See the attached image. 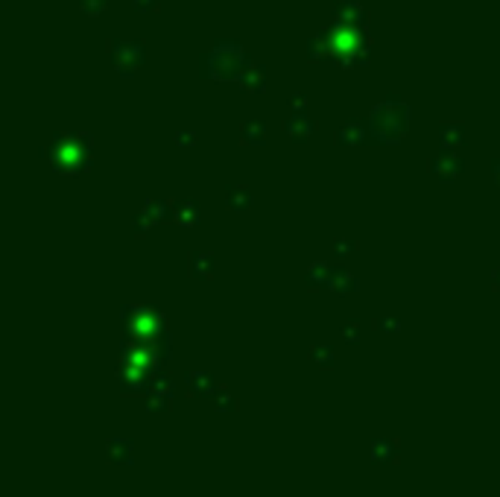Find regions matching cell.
<instances>
[{
	"label": "cell",
	"mask_w": 500,
	"mask_h": 497,
	"mask_svg": "<svg viewBox=\"0 0 500 497\" xmlns=\"http://www.w3.org/2000/svg\"><path fill=\"white\" fill-rule=\"evenodd\" d=\"M307 59L310 61H325V59H334V50H331V41H328V33L310 39L307 44Z\"/></svg>",
	"instance_id": "cell-16"
},
{
	"label": "cell",
	"mask_w": 500,
	"mask_h": 497,
	"mask_svg": "<svg viewBox=\"0 0 500 497\" xmlns=\"http://www.w3.org/2000/svg\"><path fill=\"white\" fill-rule=\"evenodd\" d=\"M439 141L445 149H456L465 141V126L462 123H445V126H439Z\"/></svg>",
	"instance_id": "cell-15"
},
{
	"label": "cell",
	"mask_w": 500,
	"mask_h": 497,
	"mask_svg": "<svg viewBox=\"0 0 500 497\" xmlns=\"http://www.w3.org/2000/svg\"><path fill=\"white\" fill-rule=\"evenodd\" d=\"M240 141H243V144H249V146H258V144H264V141H266V126H264V123L249 120L246 126H243V132H240Z\"/></svg>",
	"instance_id": "cell-17"
},
{
	"label": "cell",
	"mask_w": 500,
	"mask_h": 497,
	"mask_svg": "<svg viewBox=\"0 0 500 497\" xmlns=\"http://www.w3.org/2000/svg\"><path fill=\"white\" fill-rule=\"evenodd\" d=\"M106 459L111 465H135V442L126 436H114L106 442Z\"/></svg>",
	"instance_id": "cell-6"
},
{
	"label": "cell",
	"mask_w": 500,
	"mask_h": 497,
	"mask_svg": "<svg viewBox=\"0 0 500 497\" xmlns=\"http://www.w3.org/2000/svg\"><path fill=\"white\" fill-rule=\"evenodd\" d=\"M79 9L85 12V15H103L106 12V0H79Z\"/></svg>",
	"instance_id": "cell-26"
},
{
	"label": "cell",
	"mask_w": 500,
	"mask_h": 497,
	"mask_svg": "<svg viewBox=\"0 0 500 497\" xmlns=\"http://www.w3.org/2000/svg\"><path fill=\"white\" fill-rule=\"evenodd\" d=\"M44 159L53 161L59 173H82L88 164V138L85 135H56L53 146L44 149Z\"/></svg>",
	"instance_id": "cell-2"
},
{
	"label": "cell",
	"mask_w": 500,
	"mask_h": 497,
	"mask_svg": "<svg viewBox=\"0 0 500 497\" xmlns=\"http://www.w3.org/2000/svg\"><path fill=\"white\" fill-rule=\"evenodd\" d=\"M494 179H497V184H500V159L494 161Z\"/></svg>",
	"instance_id": "cell-32"
},
{
	"label": "cell",
	"mask_w": 500,
	"mask_h": 497,
	"mask_svg": "<svg viewBox=\"0 0 500 497\" xmlns=\"http://www.w3.org/2000/svg\"><path fill=\"white\" fill-rule=\"evenodd\" d=\"M336 296H349V293H357V278L354 275H349V272H342V269H336V275H334V287H331Z\"/></svg>",
	"instance_id": "cell-18"
},
{
	"label": "cell",
	"mask_w": 500,
	"mask_h": 497,
	"mask_svg": "<svg viewBox=\"0 0 500 497\" xmlns=\"http://www.w3.org/2000/svg\"><path fill=\"white\" fill-rule=\"evenodd\" d=\"M249 205H252V191L249 188H229V208L243 211Z\"/></svg>",
	"instance_id": "cell-22"
},
{
	"label": "cell",
	"mask_w": 500,
	"mask_h": 497,
	"mask_svg": "<svg viewBox=\"0 0 500 497\" xmlns=\"http://www.w3.org/2000/svg\"><path fill=\"white\" fill-rule=\"evenodd\" d=\"M205 65V76L214 79H234L243 74V68L249 65V56L240 50L237 41H216V47L202 59Z\"/></svg>",
	"instance_id": "cell-3"
},
{
	"label": "cell",
	"mask_w": 500,
	"mask_h": 497,
	"mask_svg": "<svg viewBox=\"0 0 500 497\" xmlns=\"http://www.w3.org/2000/svg\"><path fill=\"white\" fill-rule=\"evenodd\" d=\"M363 325L360 322H346V325H342V331H339V336L342 339H346V343H351V346H357L360 343V339H363V331H360Z\"/></svg>",
	"instance_id": "cell-25"
},
{
	"label": "cell",
	"mask_w": 500,
	"mask_h": 497,
	"mask_svg": "<svg viewBox=\"0 0 500 497\" xmlns=\"http://www.w3.org/2000/svg\"><path fill=\"white\" fill-rule=\"evenodd\" d=\"M494 290H500V269L494 272Z\"/></svg>",
	"instance_id": "cell-33"
},
{
	"label": "cell",
	"mask_w": 500,
	"mask_h": 497,
	"mask_svg": "<svg viewBox=\"0 0 500 497\" xmlns=\"http://www.w3.org/2000/svg\"><path fill=\"white\" fill-rule=\"evenodd\" d=\"M334 15H336V21H342V24L366 26V12H363V6L357 4V0H339Z\"/></svg>",
	"instance_id": "cell-9"
},
{
	"label": "cell",
	"mask_w": 500,
	"mask_h": 497,
	"mask_svg": "<svg viewBox=\"0 0 500 497\" xmlns=\"http://www.w3.org/2000/svg\"><path fill=\"white\" fill-rule=\"evenodd\" d=\"M369 456H371L374 465H395L401 459V445H398V439L381 436V439H374L369 445Z\"/></svg>",
	"instance_id": "cell-5"
},
{
	"label": "cell",
	"mask_w": 500,
	"mask_h": 497,
	"mask_svg": "<svg viewBox=\"0 0 500 497\" xmlns=\"http://www.w3.org/2000/svg\"><path fill=\"white\" fill-rule=\"evenodd\" d=\"M290 109H293V111H307V97H304V94H293Z\"/></svg>",
	"instance_id": "cell-30"
},
{
	"label": "cell",
	"mask_w": 500,
	"mask_h": 497,
	"mask_svg": "<svg viewBox=\"0 0 500 497\" xmlns=\"http://www.w3.org/2000/svg\"><path fill=\"white\" fill-rule=\"evenodd\" d=\"M170 403H173V398H167V395L146 392V407H149L152 413H167V410H170Z\"/></svg>",
	"instance_id": "cell-24"
},
{
	"label": "cell",
	"mask_w": 500,
	"mask_h": 497,
	"mask_svg": "<svg viewBox=\"0 0 500 497\" xmlns=\"http://www.w3.org/2000/svg\"><path fill=\"white\" fill-rule=\"evenodd\" d=\"M214 407L220 413H234L237 410V398L226 386H220V389H216V395H214Z\"/></svg>",
	"instance_id": "cell-23"
},
{
	"label": "cell",
	"mask_w": 500,
	"mask_h": 497,
	"mask_svg": "<svg viewBox=\"0 0 500 497\" xmlns=\"http://www.w3.org/2000/svg\"><path fill=\"white\" fill-rule=\"evenodd\" d=\"M111 61L123 76H132L138 65H144V44L141 41H111Z\"/></svg>",
	"instance_id": "cell-4"
},
{
	"label": "cell",
	"mask_w": 500,
	"mask_h": 497,
	"mask_svg": "<svg viewBox=\"0 0 500 497\" xmlns=\"http://www.w3.org/2000/svg\"><path fill=\"white\" fill-rule=\"evenodd\" d=\"M334 348L331 346H314L310 348V363H314L316 368H334Z\"/></svg>",
	"instance_id": "cell-20"
},
{
	"label": "cell",
	"mask_w": 500,
	"mask_h": 497,
	"mask_svg": "<svg viewBox=\"0 0 500 497\" xmlns=\"http://www.w3.org/2000/svg\"><path fill=\"white\" fill-rule=\"evenodd\" d=\"M138 12H159V0H135Z\"/></svg>",
	"instance_id": "cell-29"
},
{
	"label": "cell",
	"mask_w": 500,
	"mask_h": 497,
	"mask_svg": "<svg viewBox=\"0 0 500 497\" xmlns=\"http://www.w3.org/2000/svg\"><path fill=\"white\" fill-rule=\"evenodd\" d=\"M354 248H357V243H354V240H339V243L334 246V255H336V258H342V255L354 252Z\"/></svg>",
	"instance_id": "cell-28"
},
{
	"label": "cell",
	"mask_w": 500,
	"mask_h": 497,
	"mask_svg": "<svg viewBox=\"0 0 500 497\" xmlns=\"http://www.w3.org/2000/svg\"><path fill=\"white\" fill-rule=\"evenodd\" d=\"M237 79H240V85H243L246 91H264V88H266V71H264L261 65H252V61H249V65L243 68V74H240Z\"/></svg>",
	"instance_id": "cell-11"
},
{
	"label": "cell",
	"mask_w": 500,
	"mask_h": 497,
	"mask_svg": "<svg viewBox=\"0 0 500 497\" xmlns=\"http://www.w3.org/2000/svg\"><path fill=\"white\" fill-rule=\"evenodd\" d=\"M194 141H196L194 132H179V135H176V144H179V146H194Z\"/></svg>",
	"instance_id": "cell-31"
},
{
	"label": "cell",
	"mask_w": 500,
	"mask_h": 497,
	"mask_svg": "<svg viewBox=\"0 0 500 497\" xmlns=\"http://www.w3.org/2000/svg\"><path fill=\"white\" fill-rule=\"evenodd\" d=\"M371 132L374 138H378L381 144H398L404 138V132H407V120H410V109L398 103L395 97H389L386 103L381 106H374L371 109Z\"/></svg>",
	"instance_id": "cell-1"
},
{
	"label": "cell",
	"mask_w": 500,
	"mask_h": 497,
	"mask_svg": "<svg viewBox=\"0 0 500 497\" xmlns=\"http://www.w3.org/2000/svg\"><path fill=\"white\" fill-rule=\"evenodd\" d=\"M191 269H194L196 278H211V272H214V258H211L208 252H194Z\"/></svg>",
	"instance_id": "cell-21"
},
{
	"label": "cell",
	"mask_w": 500,
	"mask_h": 497,
	"mask_svg": "<svg viewBox=\"0 0 500 497\" xmlns=\"http://www.w3.org/2000/svg\"><path fill=\"white\" fill-rule=\"evenodd\" d=\"M314 132H316V126H314V120L307 117V111H293V120H287V135L296 141H304Z\"/></svg>",
	"instance_id": "cell-10"
},
{
	"label": "cell",
	"mask_w": 500,
	"mask_h": 497,
	"mask_svg": "<svg viewBox=\"0 0 500 497\" xmlns=\"http://www.w3.org/2000/svg\"><path fill=\"white\" fill-rule=\"evenodd\" d=\"M184 386H187V395L191 398H214L216 395V381H214V375H208V371H191V375L184 378Z\"/></svg>",
	"instance_id": "cell-7"
},
{
	"label": "cell",
	"mask_w": 500,
	"mask_h": 497,
	"mask_svg": "<svg viewBox=\"0 0 500 497\" xmlns=\"http://www.w3.org/2000/svg\"><path fill=\"white\" fill-rule=\"evenodd\" d=\"M144 216L146 220H152V223H159V220H170L173 216V205H167V202H146L144 205Z\"/></svg>",
	"instance_id": "cell-19"
},
{
	"label": "cell",
	"mask_w": 500,
	"mask_h": 497,
	"mask_svg": "<svg viewBox=\"0 0 500 497\" xmlns=\"http://www.w3.org/2000/svg\"><path fill=\"white\" fill-rule=\"evenodd\" d=\"M462 167H465V161L459 159V155H451V152L436 155V159L430 161V173H433L436 179H442V181L456 179V176L462 173Z\"/></svg>",
	"instance_id": "cell-8"
},
{
	"label": "cell",
	"mask_w": 500,
	"mask_h": 497,
	"mask_svg": "<svg viewBox=\"0 0 500 497\" xmlns=\"http://www.w3.org/2000/svg\"><path fill=\"white\" fill-rule=\"evenodd\" d=\"M336 141L342 144V146H351V144H363L366 141V126L360 120H351V123H346L339 132H336Z\"/></svg>",
	"instance_id": "cell-14"
},
{
	"label": "cell",
	"mask_w": 500,
	"mask_h": 497,
	"mask_svg": "<svg viewBox=\"0 0 500 497\" xmlns=\"http://www.w3.org/2000/svg\"><path fill=\"white\" fill-rule=\"evenodd\" d=\"M334 275L336 269H328V263H314L307 272V287H314V290H322V287H334Z\"/></svg>",
	"instance_id": "cell-12"
},
{
	"label": "cell",
	"mask_w": 500,
	"mask_h": 497,
	"mask_svg": "<svg viewBox=\"0 0 500 497\" xmlns=\"http://www.w3.org/2000/svg\"><path fill=\"white\" fill-rule=\"evenodd\" d=\"M173 216H176V223H181V226H199V220H202L196 202H176L173 205Z\"/></svg>",
	"instance_id": "cell-13"
},
{
	"label": "cell",
	"mask_w": 500,
	"mask_h": 497,
	"mask_svg": "<svg viewBox=\"0 0 500 497\" xmlns=\"http://www.w3.org/2000/svg\"><path fill=\"white\" fill-rule=\"evenodd\" d=\"M378 331H384V333H398V331H401V322L392 319V316H384V319H378Z\"/></svg>",
	"instance_id": "cell-27"
}]
</instances>
